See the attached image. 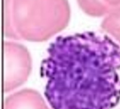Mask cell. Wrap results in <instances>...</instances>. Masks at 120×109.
Returning <instances> with one entry per match:
<instances>
[{
  "instance_id": "cell-1",
  "label": "cell",
  "mask_w": 120,
  "mask_h": 109,
  "mask_svg": "<svg viewBox=\"0 0 120 109\" xmlns=\"http://www.w3.org/2000/svg\"><path fill=\"white\" fill-rule=\"evenodd\" d=\"M41 74L53 109H113L120 100V46L94 32L58 36Z\"/></svg>"
},
{
  "instance_id": "cell-2",
  "label": "cell",
  "mask_w": 120,
  "mask_h": 109,
  "mask_svg": "<svg viewBox=\"0 0 120 109\" xmlns=\"http://www.w3.org/2000/svg\"><path fill=\"white\" fill-rule=\"evenodd\" d=\"M69 10L64 0H12L7 9L5 36L42 42L65 28Z\"/></svg>"
},
{
  "instance_id": "cell-3",
  "label": "cell",
  "mask_w": 120,
  "mask_h": 109,
  "mask_svg": "<svg viewBox=\"0 0 120 109\" xmlns=\"http://www.w3.org/2000/svg\"><path fill=\"white\" fill-rule=\"evenodd\" d=\"M4 90L11 92L23 85L32 70V59L28 49L19 43L5 42Z\"/></svg>"
},
{
  "instance_id": "cell-4",
  "label": "cell",
  "mask_w": 120,
  "mask_h": 109,
  "mask_svg": "<svg viewBox=\"0 0 120 109\" xmlns=\"http://www.w3.org/2000/svg\"><path fill=\"white\" fill-rule=\"evenodd\" d=\"M4 109H50L39 92L24 89L5 99Z\"/></svg>"
},
{
  "instance_id": "cell-5",
  "label": "cell",
  "mask_w": 120,
  "mask_h": 109,
  "mask_svg": "<svg viewBox=\"0 0 120 109\" xmlns=\"http://www.w3.org/2000/svg\"><path fill=\"white\" fill-rule=\"evenodd\" d=\"M101 27L106 35L120 46V8L104 20Z\"/></svg>"
}]
</instances>
